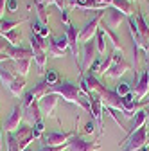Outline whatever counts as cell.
Returning a JSON list of instances; mask_svg holds the SVG:
<instances>
[{
	"label": "cell",
	"instance_id": "1",
	"mask_svg": "<svg viewBox=\"0 0 149 151\" xmlns=\"http://www.w3.org/2000/svg\"><path fill=\"white\" fill-rule=\"evenodd\" d=\"M49 92L50 93H56V96H61L65 101L72 103V104H77L79 103V96H81V88L74 83H68V81H63V83H56L52 86H49Z\"/></svg>",
	"mask_w": 149,
	"mask_h": 151
},
{
	"label": "cell",
	"instance_id": "2",
	"mask_svg": "<svg viewBox=\"0 0 149 151\" xmlns=\"http://www.w3.org/2000/svg\"><path fill=\"white\" fill-rule=\"evenodd\" d=\"M113 58H115V61H113V65H111L108 70H106V78H113V79H117V78H120L122 74H126L129 68H131V65H129L126 60H124V50H113Z\"/></svg>",
	"mask_w": 149,
	"mask_h": 151
},
{
	"label": "cell",
	"instance_id": "3",
	"mask_svg": "<svg viewBox=\"0 0 149 151\" xmlns=\"http://www.w3.org/2000/svg\"><path fill=\"white\" fill-rule=\"evenodd\" d=\"M124 142H126L124 151H137V149L147 146V126H142L140 129L135 131V133H131L129 137H126Z\"/></svg>",
	"mask_w": 149,
	"mask_h": 151
},
{
	"label": "cell",
	"instance_id": "4",
	"mask_svg": "<svg viewBox=\"0 0 149 151\" xmlns=\"http://www.w3.org/2000/svg\"><path fill=\"white\" fill-rule=\"evenodd\" d=\"M67 49H68V40H67V34H63V36L50 38V40H49L47 54L52 56V58H63Z\"/></svg>",
	"mask_w": 149,
	"mask_h": 151
},
{
	"label": "cell",
	"instance_id": "5",
	"mask_svg": "<svg viewBox=\"0 0 149 151\" xmlns=\"http://www.w3.org/2000/svg\"><path fill=\"white\" fill-rule=\"evenodd\" d=\"M101 20H102V13L99 11L92 20L83 27V31L79 32V42H83V43H86V42H90L92 38H94L95 34H97V31H99V24H101Z\"/></svg>",
	"mask_w": 149,
	"mask_h": 151
},
{
	"label": "cell",
	"instance_id": "6",
	"mask_svg": "<svg viewBox=\"0 0 149 151\" xmlns=\"http://www.w3.org/2000/svg\"><path fill=\"white\" fill-rule=\"evenodd\" d=\"M99 97H101V103H102V106H104V108H111V110H122V97L119 96L117 92L104 88V90L99 93Z\"/></svg>",
	"mask_w": 149,
	"mask_h": 151
},
{
	"label": "cell",
	"instance_id": "7",
	"mask_svg": "<svg viewBox=\"0 0 149 151\" xmlns=\"http://www.w3.org/2000/svg\"><path fill=\"white\" fill-rule=\"evenodd\" d=\"M97 45L94 43V42H86L85 45H83V63H81V76L85 74V70H90V67H92V63L95 61V58H97Z\"/></svg>",
	"mask_w": 149,
	"mask_h": 151
},
{
	"label": "cell",
	"instance_id": "8",
	"mask_svg": "<svg viewBox=\"0 0 149 151\" xmlns=\"http://www.w3.org/2000/svg\"><path fill=\"white\" fill-rule=\"evenodd\" d=\"M74 137V131L72 133H56V131H49V133H43L42 140L45 142V146H63L68 144L67 140H70Z\"/></svg>",
	"mask_w": 149,
	"mask_h": 151
},
{
	"label": "cell",
	"instance_id": "9",
	"mask_svg": "<svg viewBox=\"0 0 149 151\" xmlns=\"http://www.w3.org/2000/svg\"><path fill=\"white\" fill-rule=\"evenodd\" d=\"M56 104H58V96L56 93H47V96H43L42 99H38V108H40V113L45 117L52 115V111L56 108Z\"/></svg>",
	"mask_w": 149,
	"mask_h": 151
},
{
	"label": "cell",
	"instance_id": "10",
	"mask_svg": "<svg viewBox=\"0 0 149 151\" xmlns=\"http://www.w3.org/2000/svg\"><path fill=\"white\" fill-rule=\"evenodd\" d=\"M6 54L9 56V60L13 61H18V60H32V49H27V47H13L7 43V49H6Z\"/></svg>",
	"mask_w": 149,
	"mask_h": 151
},
{
	"label": "cell",
	"instance_id": "11",
	"mask_svg": "<svg viewBox=\"0 0 149 151\" xmlns=\"http://www.w3.org/2000/svg\"><path fill=\"white\" fill-rule=\"evenodd\" d=\"M99 149V144L97 142H86L83 139H77V137H72L68 140V147L67 151H97Z\"/></svg>",
	"mask_w": 149,
	"mask_h": 151
},
{
	"label": "cell",
	"instance_id": "12",
	"mask_svg": "<svg viewBox=\"0 0 149 151\" xmlns=\"http://www.w3.org/2000/svg\"><path fill=\"white\" fill-rule=\"evenodd\" d=\"M67 40H68V47H70V50H72V54H74V58H76V63H77V67L81 68V65H79V61H77V54H79V49H77V40H79V32H77V29L74 27V25H67ZM81 72V70H79Z\"/></svg>",
	"mask_w": 149,
	"mask_h": 151
},
{
	"label": "cell",
	"instance_id": "13",
	"mask_svg": "<svg viewBox=\"0 0 149 151\" xmlns=\"http://www.w3.org/2000/svg\"><path fill=\"white\" fill-rule=\"evenodd\" d=\"M142 104H138L135 99H133V93H128L126 97H122V115L126 117V119H131L133 117V113H137L138 110H142L140 108Z\"/></svg>",
	"mask_w": 149,
	"mask_h": 151
},
{
	"label": "cell",
	"instance_id": "14",
	"mask_svg": "<svg viewBox=\"0 0 149 151\" xmlns=\"http://www.w3.org/2000/svg\"><path fill=\"white\" fill-rule=\"evenodd\" d=\"M14 139L18 140V146H20V151L29 147L31 146V140H32V128L31 126H22L20 129L14 131Z\"/></svg>",
	"mask_w": 149,
	"mask_h": 151
},
{
	"label": "cell",
	"instance_id": "15",
	"mask_svg": "<svg viewBox=\"0 0 149 151\" xmlns=\"http://www.w3.org/2000/svg\"><path fill=\"white\" fill-rule=\"evenodd\" d=\"M22 119H24V110H22V106H14L13 113L9 115V119L6 121V131H7V133H14V129L20 128Z\"/></svg>",
	"mask_w": 149,
	"mask_h": 151
},
{
	"label": "cell",
	"instance_id": "16",
	"mask_svg": "<svg viewBox=\"0 0 149 151\" xmlns=\"http://www.w3.org/2000/svg\"><path fill=\"white\" fill-rule=\"evenodd\" d=\"M147 92H149V72L144 70V72L140 74L137 85H135V96H137L138 99H144V97L147 96Z\"/></svg>",
	"mask_w": 149,
	"mask_h": 151
},
{
	"label": "cell",
	"instance_id": "17",
	"mask_svg": "<svg viewBox=\"0 0 149 151\" xmlns=\"http://www.w3.org/2000/svg\"><path fill=\"white\" fill-rule=\"evenodd\" d=\"M124 14L120 13V11H117V9H111L108 14H106V20H104V25H108L110 29H117L120 24H122V20H124Z\"/></svg>",
	"mask_w": 149,
	"mask_h": 151
},
{
	"label": "cell",
	"instance_id": "18",
	"mask_svg": "<svg viewBox=\"0 0 149 151\" xmlns=\"http://www.w3.org/2000/svg\"><path fill=\"white\" fill-rule=\"evenodd\" d=\"M111 6H113V9L120 11L126 18L133 16V13H135V6H133V2H129V0H113Z\"/></svg>",
	"mask_w": 149,
	"mask_h": 151
},
{
	"label": "cell",
	"instance_id": "19",
	"mask_svg": "<svg viewBox=\"0 0 149 151\" xmlns=\"http://www.w3.org/2000/svg\"><path fill=\"white\" fill-rule=\"evenodd\" d=\"M0 36H4V40L13 45V47H20V42H22V31L20 29H13L9 32H4V34H0Z\"/></svg>",
	"mask_w": 149,
	"mask_h": 151
},
{
	"label": "cell",
	"instance_id": "20",
	"mask_svg": "<svg viewBox=\"0 0 149 151\" xmlns=\"http://www.w3.org/2000/svg\"><path fill=\"white\" fill-rule=\"evenodd\" d=\"M24 88H25V78H22V76H16V79L11 83V86H9V92L13 93L14 97H20L22 96V92H24Z\"/></svg>",
	"mask_w": 149,
	"mask_h": 151
},
{
	"label": "cell",
	"instance_id": "21",
	"mask_svg": "<svg viewBox=\"0 0 149 151\" xmlns=\"http://www.w3.org/2000/svg\"><path fill=\"white\" fill-rule=\"evenodd\" d=\"M25 113H24V117L27 119V122L29 124H36V122H38L40 121V108H38V104H32V106H29L27 110H24Z\"/></svg>",
	"mask_w": 149,
	"mask_h": 151
},
{
	"label": "cell",
	"instance_id": "22",
	"mask_svg": "<svg viewBox=\"0 0 149 151\" xmlns=\"http://www.w3.org/2000/svg\"><path fill=\"white\" fill-rule=\"evenodd\" d=\"M14 65V70L18 76H22V78H25V76L29 74V67H31V60H18V61H13Z\"/></svg>",
	"mask_w": 149,
	"mask_h": 151
},
{
	"label": "cell",
	"instance_id": "23",
	"mask_svg": "<svg viewBox=\"0 0 149 151\" xmlns=\"http://www.w3.org/2000/svg\"><path fill=\"white\" fill-rule=\"evenodd\" d=\"M102 31H104V34L111 40V43H113V47H115V50H122V45H120V40H119V36L115 34V31L113 29H110L108 25H104L102 27Z\"/></svg>",
	"mask_w": 149,
	"mask_h": 151
},
{
	"label": "cell",
	"instance_id": "24",
	"mask_svg": "<svg viewBox=\"0 0 149 151\" xmlns=\"http://www.w3.org/2000/svg\"><path fill=\"white\" fill-rule=\"evenodd\" d=\"M32 93H34L36 99H42L43 96H47V93H49V83L47 81H40L38 85L32 88Z\"/></svg>",
	"mask_w": 149,
	"mask_h": 151
},
{
	"label": "cell",
	"instance_id": "25",
	"mask_svg": "<svg viewBox=\"0 0 149 151\" xmlns=\"http://www.w3.org/2000/svg\"><path fill=\"white\" fill-rule=\"evenodd\" d=\"M97 52L99 54H102L104 50H106V34H104V31H97Z\"/></svg>",
	"mask_w": 149,
	"mask_h": 151
},
{
	"label": "cell",
	"instance_id": "26",
	"mask_svg": "<svg viewBox=\"0 0 149 151\" xmlns=\"http://www.w3.org/2000/svg\"><path fill=\"white\" fill-rule=\"evenodd\" d=\"M6 144H7V151H20L18 140L14 139L13 133H7V137H6Z\"/></svg>",
	"mask_w": 149,
	"mask_h": 151
},
{
	"label": "cell",
	"instance_id": "27",
	"mask_svg": "<svg viewBox=\"0 0 149 151\" xmlns=\"http://www.w3.org/2000/svg\"><path fill=\"white\" fill-rule=\"evenodd\" d=\"M34 128H32V139H40V137H43V129H45V126H43V122H42V119L36 122V124H32Z\"/></svg>",
	"mask_w": 149,
	"mask_h": 151
},
{
	"label": "cell",
	"instance_id": "28",
	"mask_svg": "<svg viewBox=\"0 0 149 151\" xmlns=\"http://www.w3.org/2000/svg\"><path fill=\"white\" fill-rule=\"evenodd\" d=\"M34 99H36L34 93L32 92H27L25 96H24V101H22V110H27L29 106H32L34 104Z\"/></svg>",
	"mask_w": 149,
	"mask_h": 151
},
{
	"label": "cell",
	"instance_id": "29",
	"mask_svg": "<svg viewBox=\"0 0 149 151\" xmlns=\"http://www.w3.org/2000/svg\"><path fill=\"white\" fill-rule=\"evenodd\" d=\"M115 92L119 93L120 97H126L128 93H131V88H129V85H128V83H119V85H117V90H115Z\"/></svg>",
	"mask_w": 149,
	"mask_h": 151
},
{
	"label": "cell",
	"instance_id": "30",
	"mask_svg": "<svg viewBox=\"0 0 149 151\" xmlns=\"http://www.w3.org/2000/svg\"><path fill=\"white\" fill-rule=\"evenodd\" d=\"M45 81L49 83V86L56 85V83H58V74H56L54 70H49V72H45Z\"/></svg>",
	"mask_w": 149,
	"mask_h": 151
},
{
	"label": "cell",
	"instance_id": "31",
	"mask_svg": "<svg viewBox=\"0 0 149 151\" xmlns=\"http://www.w3.org/2000/svg\"><path fill=\"white\" fill-rule=\"evenodd\" d=\"M111 4H113V0H94V6H95V9H104V7H110Z\"/></svg>",
	"mask_w": 149,
	"mask_h": 151
},
{
	"label": "cell",
	"instance_id": "32",
	"mask_svg": "<svg viewBox=\"0 0 149 151\" xmlns=\"http://www.w3.org/2000/svg\"><path fill=\"white\" fill-rule=\"evenodd\" d=\"M68 147V144H63V146H43L40 151H65Z\"/></svg>",
	"mask_w": 149,
	"mask_h": 151
},
{
	"label": "cell",
	"instance_id": "33",
	"mask_svg": "<svg viewBox=\"0 0 149 151\" xmlns=\"http://www.w3.org/2000/svg\"><path fill=\"white\" fill-rule=\"evenodd\" d=\"M31 25H32V27H31V29H32V34H40L45 24H42L40 20H32V24H31Z\"/></svg>",
	"mask_w": 149,
	"mask_h": 151
},
{
	"label": "cell",
	"instance_id": "34",
	"mask_svg": "<svg viewBox=\"0 0 149 151\" xmlns=\"http://www.w3.org/2000/svg\"><path fill=\"white\" fill-rule=\"evenodd\" d=\"M49 4H54V6H58L61 11H65V7H67V0H47V6Z\"/></svg>",
	"mask_w": 149,
	"mask_h": 151
},
{
	"label": "cell",
	"instance_id": "35",
	"mask_svg": "<svg viewBox=\"0 0 149 151\" xmlns=\"http://www.w3.org/2000/svg\"><path fill=\"white\" fill-rule=\"evenodd\" d=\"M85 131H86V133H94V131H95V122H94V121L86 122V126H85Z\"/></svg>",
	"mask_w": 149,
	"mask_h": 151
},
{
	"label": "cell",
	"instance_id": "36",
	"mask_svg": "<svg viewBox=\"0 0 149 151\" xmlns=\"http://www.w3.org/2000/svg\"><path fill=\"white\" fill-rule=\"evenodd\" d=\"M16 7H18V2H16V0H7V9H9L11 13H14Z\"/></svg>",
	"mask_w": 149,
	"mask_h": 151
},
{
	"label": "cell",
	"instance_id": "37",
	"mask_svg": "<svg viewBox=\"0 0 149 151\" xmlns=\"http://www.w3.org/2000/svg\"><path fill=\"white\" fill-rule=\"evenodd\" d=\"M34 6H36V9H45L47 0H34Z\"/></svg>",
	"mask_w": 149,
	"mask_h": 151
},
{
	"label": "cell",
	"instance_id": "38",
	"mask_svg": "<svg viewBox=\"0 0 149 151\" xmlns=\"http://www.w3.org/2000/svg\"><path fill=\"white\" fill-rule=\"evenodd\" d=\"M6 7H7V0H0V18H2V14H4V11H6Z\"/></svg>",
	"mask_w": 149,
	"mask_h": 151
},
{
	"label": "cell",
	"instance_id": "39",
	"mask_svg": "<svg viewBox=\"0 0 149 151\" xmlns=\"http://www.w3.org/2000/svg\"><path fill=\"white\" fill-rule=\"evenodd\" d=\"M49 34H50V32H49V27H47V25H43V29H42L40 36H42V38H45V36H49Z\"/></svg>",
	"mask_w": 149,
	"mask_h": 151
},
{
	"label": "cell",
	"instance_id": "40",
	"mask_svg": "<svg viewBox=\"0 0 149 151\" xmlns=\"http://www.w3.org/2000/svg\"><path fill=\"white\" fill-rule=\"evenodd\" d=\"M9 60V56L6 54V52H2V54H0V63H2V61H7Z\"/></svg>",
	"mask_w": 149,
	"mask_h": 151
},
{
	"label": "cell",
	"instance_id": "41",
	"mask_svg": "<svg viewBox=\"0 0 149 151\" xmlns=\"http://www.w3.org/2000/svg\"><path fill=\"white\" fill-rule=\"evenodd\" d=\"M145 113H147V121H145V126L149 128V106H147V110H145Z\"/></svg>",
	"mask_w": 149,
	"mask_h": 151
},
{
	"label": "cell",
	"instance_id": "42",
	"mask_svg": "<svg viewBox=\"0 0 149 151\" xmlns=\"http://www.w3.org/2000/svg\"><path fill=\"white\" fill-rule=\"evenodd\" d=\"M145 67H147V68H145V70H147V72H149V56H145Z\"/></svg>",
	"mask_w": 149,
	"mask_h": 151
},
{
	"label": "cell",
	"instance_id": "43",
	"mask_svg": "<svg viewBox=\"0 0 149 151\" xmlns=\"http://www.w3.org/2000/svg\"><path fill=\"white\" fill-rule=\"evenodd\" d=\"M22 151H32V149H31V147H25V149H22Z\"/></svg>",
	"mask_w": 149,
	"mask_h": 151
},
{
	"label": "cell",
	"instance_id": "44",
	"mask_svg": "<svg viewBox=\"0 0 149 151\" xmlns=\"http://www.w3.org/2000/svg\"><path fill=\"white\" fill-rule=\"evenodd\" d=\"M147 14H149V6H147Z\"/></svg>",
	"mask_w": 149,
	"mask_h": 151
},
{
	"label": "cell",
	"instance_id": "45",
	"mask_svg": "<svg viewBox=\"0 0 149 151\" xmlns=\"http://www.w3.org/2000/svg\"><path fill=\"white\" fill-rule=\"evenodd\" d=\"M147 103H149V97H147Z\"/></svg>",
	"mask_w": 149,
	"mask_h": 151
}]
</instances>
